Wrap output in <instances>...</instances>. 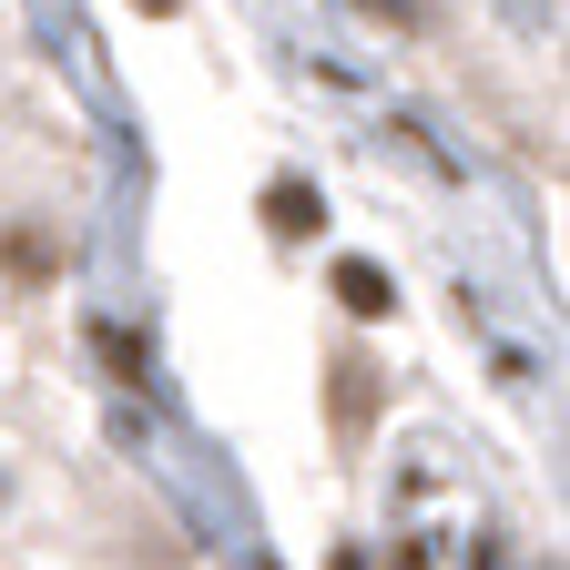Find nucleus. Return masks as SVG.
<instances>
[{
	"mask_svg": "<svg viewBox=\"0 0 570 570\" xmlns=\"http://www.w3.org/2000/svg\"><path fill=\"white\" fill-rule=\"evenodd\" d=\"M265 225H275L285 245H296V235H316V225H326V204H316V184H296V174H275V184H265Z\"/></svg>",
	"mask_w": 570,
	"mask_h": 570,
	"instance_id": "obj_1",
	"label": "nucleus"
},
{
	"mask_svg": "<svg viewBox=\"0 0 570 570\" xmlns=\"http://www.w3.org/2000/svg\"><path fill=\"white\" fill-rule=\"evenodd\" d=\"M336 306H346V316H387V306H397V285H387V265H367V255H346V265H336Z\"/></svg>",
	"mask_w": 570,
	"mask_h": 570,
	"instance_id": "obj_2",
	"label": "nucleus"
},
{
	"mask_svg": "<svg viewBox=\"0 0 570 570\" xmlns=\"http://www.w3.org/2000/svg\"><path fill=\"white\" fill-rule=\"evenodd\" d=\"M356 417H367V367L346 356V367H336V428H356Z\"/></svg>",
	"mask_w": 570,
	"mask_h": 570,
	"instance_id": "obj_3",
	"label": "nucleus"
},
{
	"mask_svg": "<svg viewBox=\"0 0 570 570\" xmlns=\"http://www.w3.org/2000/svg\"><path fill=\"white\" fill-rule=\"evenodd\" d=\"M356 11H397V0H356Z\"/></svg>",
	"mask_w": 570,
	"mask_h": 570,
	"instance_id": "obj_4",
	"label": "nucleus"
}]
</instances>
